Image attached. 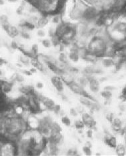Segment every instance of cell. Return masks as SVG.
Wrapping results in <instances>:
<instances>
[{"mask_svg": "<svg viewBox=\"0 0 126 156\" xmlns=\"http://www.w3.org/2000/svg\"><path fill=\"white\" fill-rule=\"evenodd\" d=\"M42 44L45 47V48H49L50 46V41L48 39H45L42 41Z\"/></svg>", "mask_w": 126, "mask_h": 156, "instance_id": "cell-21", "label": "cell"}, {"mask_svg": "<svg viewBox=\"0 0 126 156\" xmlns=\"http://www.w3.org/2000/svg\"><path fill=\"white\" fill-rule=\"evenodd\" d=\"M82 121L85 125L89 126L92 127L93 126H96V121L93 120L91 116H89L88 113H83L82 115Z\"/></svg>", "mask_w": 126, "mask_h": 156, "instance_id": "cell-1", "label": "cell"}, {"mask_svg": "<svg viewBox=\"0 0 126 156\" xmlns=\"http://www.w3.org/2000/svg\"><path fill=\"white\" fill-rule=\"evenodd\" d=\"M69 58L71 60L73 61H78L79 60L78 53L76 51H71L69 55Z\"/></svg>", "mask_w": 126, "mask_h": 156, "instance_id": "cell-8", "label": "cell"}, {"mask_svg": "<svg viewBox=\"0 0 126 156\" xmlns=\"http://www.w3.org/2000/svg\"><path fill=\"white\" fill-rule=\"evenodd\" d=\"M69 88L71 89V91H73L74 93H80V94H82V93H83V91L82 90V89L81 88L78 84L73 83V82L69 83Z\"/></svg>", "mask_w": 126, "mask_h": 156, "instance_id": "cell-5", "label": "cell"}, {"mask_svg": "<svg viewBox=\"0 0 126 156\" xmlns=\"http://www.w3.org/2000/svg\"><path fill=\"white\" fill-rule=\"evenodd\" d=\"M15 80L18 81V82H22V81H24V78L22 76L19 75V74H17L16 77H15Z\"/></svg>", "mask_w": 126, "mask_h": 156, "instance_id": "cell-19", "label": "cell"}, {"mask_svg": "<svg viewBox=\"0 0 126 156\" xmlns=\"http://www.w3.org/2000/svg\"><path fill=\"white\" fill-rule=\"evenodd\" d=\"M117 148V154L119 155L120 154V152H123L124 154V147L122 146H118L117 147H116Z\"/></svg>", "mask_w": 126, "mask_h": 156, "instance_id": "cell-23", "label": "cell"}, {"mask_svg": "<svg viewBox=\"0 0 126 156\" xmlns=\"http://www.w3.org/2000/svg\"><path fill=\"white\" fill-rule=\"evenodd\" d=\"M31 63L34 67H35L36 69H38V70L39 71H42L43 70V66L39 62H38V61L36 60H33L31 61Z\"/></svg>", "mask_w": 126, "mask_h": 156, "instance_id": "cell-13", "label": "cell"}, {"mask_svg": "<svg viewBox=\"0 0 126 156\" xmlns=\"http://www.w3.org/2000/svg\"><path fill=\"white\" fill-rule=\"evenodd\" d=\"M48 21V19H47V18H42L41 19H40L38 21V26H39V28H42V27L45 26V25L47 24Z\"/></svg>", "mask_w": 126, "mask_h": 156, "instance_id": "cell-12", "label": "cell"}, {"mask_svg": "<svg viewBox=\"0 0 126 156\" xmlns=\"http://www.w3.org/2000/svg\"><path fill=\"white\" fill-rule=\"evenodd\" d=\"M86 134H87V136L89 137V138H91V137H92V130L91 129H89L86 132Z\"/></svg>", "mask_w": 126, "mask_h": 156, "instance_id": "cell-31", "label": "cell"}, {"mask_svg": "<svg viewBox=\"0 0 126 156\" xmlns=\"http://www.w3.org/2000/svg\"><path fill=\"white\" fill-rule=\"evenodd\" d=\"M9 1H11V2H15L17 0H9Z\"/></svg>", "mask_w": 126, "mask_h": 156, "instance_id": "cell-36", "label": "cell"}, {"mask_svg": "<svg viewBox=\"0 0 126 156\" xmlns=\"http://www.w3.org/2000/svg\"><path fill=\"white\" fill-rule=\"evenodd\" d=\"M101 96L106 99H109L112 96V93H111V91H108V90H105L101 91Z\"/></svg>", "mask_w": 126, "mask_h": 156, "instance_id": "cell-9", "label": "cell"}, {"mask_svg": "<svg viewBox=\"0 0 126 156\" xmlns=\"http://www.w3.org/2000/svg\"><path fill=\"white\" fill-rule=\"evenodd\" d=\"M31 72L32 73H35L37 72V70H36V68H32V69H30Z\"/></svg>", "mask_w": 126, "mask_h": 156, "instance_id": "cell-35", "label": "cell"}, {"mask_svg": "<svg viewBox=\"0 0 126 156\" xmlns=\"http://www.w3.org/2000/svg\"><path fill=\"white\" fill-rule=\"evenodd\" d=\"M43 87V84L41 82H38L36 83V88L38 89H42Z\"/></svg>", "mask_w": 126, "mask_h": 156, "instance_id": "cell-28", "label": "cell"}, {"mask_svg": "<svg viewBox=\"0 0 126 156\" xmlns=\"http://www.w3.org/2000/svg\"><path fill=\"white\" fill-rule=\"evenodd\" d=\"M8 34L11 36V37H15L16 35H18V31L17 30V29L15 28V27H10V30L8 31Z\"/></svg>", "mask_w": 126, "mask_h": 156, "instance_id": "cell-10", "label": "cell"}, {"mask_svg": "<svg viewBox=\"0 0 126 156\" xmlns=\"http://www.w3.org/2000/svg\"><path fill=\"white\" fill-rule=\"evenodd\" d=\"M38 35L39 37H43L45 36V32L43 30H39L38 31Z\"/></svg>", "mask_w": 126, "mask_h": 156, "instance_id": "cell-29", "label": "cell"}, {"mask_svg": "<svg viewBox=\"0 0 126 156\" xmlns=\"http://www.w3.org/2000/svg\"><path fill=\"white\" fill-rule=\"evenodd\" d=\"M23 73L26 75V76H32L33 75V73L31 72V71H28V70H23Z\"/></svg>", "mask_w": 126, "mask_h": 156, "instance_id": "cell-27", "label": "cell"}, {"mask_svg": "<svg viewBox=\"0 0 126 156\" xmlns=\"http://www.w3.org/2000/svg\"><path fill=\"white\" fill-rule=\"evenodd\" d=\"M61 121L62 123L66 125V126H69L71 125V121L70 119H69V117H68L67 116H63V117L61 118Z\"/></svg>", "mask_w": 126, "mask_h": 156, "instance_id": "cell-14", "label": "cell"}, {"mask_svg": "<svg viewBox=\"0 0 126 156\" xmlns=\"http://www.w3.org/2000/svg\"><path fill=\"white\" fill-rule=\"evenodd\" d=\"M103 66H106V67H111L114 65V61L113 60H111L110 59H104L103 61Z\"/></svg>", "mask_w": 126, "mask_h": 156, "instance_id": "cell-11", "label": "cell"}, {"mask_svg": "<svg viewBox=\"0 0 126 156\" xmlns=\"http://www.w3.org/2000/svg\"><path fill=\"white\" fill-rule=\"evenodd\" d=\"M53 21L54 23H59V17H58V16H56V17H54L53 19Z\"/></svg>", "mask_w": 126, "mask_h": 156, "instance_id": "cell-33", "label": "cell"}, {"mask_svg": "<svg viewBox=\"0 0 126 156\" xmlns=\"http://www.w3.org/2000/svg\"><path fill=\"white\" fill-rule=\"evenodd\" d=\"M39 99L47 108L49 109H53V107L55 106V102L52 99L48 98H45V97H42L41 98Z\"/></svg>", "mask_w": 126, "mask_h": 156, "instance_id": "cell-3", "label": "cell"}, {"mask_svg": "<svg viewBox=\"0 0 126 156\" xmlns=\"http://www.w3.org/2000/svg\"><path fill=\"white\" fill-rule=\"evenodd\" d=\"M106 118L107 119V120H108L109 121H111V122H112L113 121V114L112 113H108L107 116H106Z\"/></svg>", "mask_w": 126, "mask_h": 156, "instance_id": "cell-25", "label": "cell"}, {"mask_svg": "<svg viewBox=\"0 0 126 156\" xmlns=\"http://www.w3.org/2000/svg\"><path fill=\"white\" fill-rule=\"evenodd\" d=\"M32 51L34 54H37L38 52V45L36 44H34V45L32 46Z\"/></svg>", "mask_w": 126, "mask_h": 156, "instance_id": "cell-24", "label": "cell"}, {"mask_svg": "<svg viewBox=\"0 0 126 156\" xmlns=\"http://www.w3.org/2000/svg\"><path fill=\"white\" fill-rule=\"evenodd\" d=\"M60 108L61 107L59 105H55L54 107H53V111L56 113V114H58V113L60 112Z\"/></svg>", "mask_w": 126, "mask_h": 156, "instance_id": "cell-20", "label": "cell"}, {"mask_svg": "<svg viewBox=\"0 0 126 156\" xmlns=\"http://www.w3.org/2000/svg\"><path fill=\"white\" fill-rule=\"evenodd\" d=\"M80 84L81 86H87V82H88V79L86 78H82L80 79Z\"/></svg>", "mask_w": 126, "mask_h": 156, "instance_id": "cell-18", "label": "cell"}, {"mask_svg": "<svg viewBox=\"0 0 126 156\" xmlns=\"http://www.w3.org/2000/svg\"><path fill=\"white\" fill-rule=\"evenodd\" d=\"M89 81V84H90V89L91 90V91H93L94 93L97 92L99 89L98 81L93 78L90 79Z\"/></svg>", "mask_w": 126, "mask_h": 156, "instance_id": "cell-4", "label": "cell"}, {"mask_svg": "<svg viewBox=\"0 0 126 156\" xmlns=\"http://www.w3.org/2000/svg\"><path fill=\"white\" fill-rule=\"evenodd\" d=\"M11 47L12 49H18V44L17 43L15 42V41H12L11 43Z\"/></svg>", "mask_w": 126, "mask_h": 156, "instance_id": "cell-26", "label": "cell"}, {"mask_svg": "<svg viewBox=\"0 0 126 156\" xmlns=\"http://www.w3.org/2000/svg\"><path fill=\"white\" fill-rule=\"evenodd\" d=\"M114 87H112V86H106V88H105V89L106 90H108V91H111V90H114Z\"/></svg>", "mask_w": 126, "mask_h": 156, "instance_id": "cell-34", "label": "cell"}, {"mask_svg": "<svg viewBox=\"0 0 126 156\" xmlns=\"http://www.w3.org/2000/svg\"><path fill=\"white\" fill-rule=\"evenodd\" d=\"M83 151L86 156H91V147H89L88 146H84L83 147Z\"/></svg>", "mask_w": 126, "mask_h": 156, "instance_id": "cell-15", "label": "cell"}, {"mask_svg": "<svg viewBox=\"0 0 126 156\" xmlns=\"http://www.w3.org/2000/svg\"><path fill=\"white\" fill-rule=\"evenodd\" d=\"M84 123L83 122V121H77L75 123V126H76V127L77 129H82L84 127Z\"/></svg>", "mask_w": 126, "mask_h": 156, "instance_id": "cell-16", "label": "cell"}, {"mask_svg": "<svg viewBox=\"0 0 126 156\" xmlns=\"http://www.w3.org/2000/svg\"><path fill=\"white\" fill-rule=\"evenodd\" d=\"M107 145H108L111 147H116V139L114 137H109L106 139Z\"/></svg>", "mask_w": 126, "mask_h": 156, "instance_id": "cell-6", "label": "cell"}, {"mask_svg": "<svg viewBox=\"0 0 126 156\" xmlns=\"http://www.w3.org/2000/svg\"><path fill=\"white\" fill-rule=\"evenodd\" d=\"M59 60L61 62H65L66 61V57L63 53H61L59 57Z\"/></svg>", "mask_w": 126, "mask_h": 156, "instance_id": "cell-22", "label": "cell"}, {"mask_svg": "<svg viewBox=\"0 0 126 156\" xmlns=\"http://www.w3.org/2000/svg\"><path fill=\"white\" fill-rule=\"evenodd\" d=\"M112 123L114 124V127H120L121 124V122L120 121V119H114L113 121H112Z\"/></svg>", "mask_w": 126, "mask_h": 156, "instance_id": "cell-17", "label": "cell"}, {"mask_svg": "<svg viewBox=\"0 0 126 156\" xmlns=\"http://www.w3.org/2000/svg\"><path fill=\"white\" fill-rule=\"evenodd\" d=\"M51 83L55 86V88L59 92H61L63 90V85L60 79L57 77L51 78Z\"/></svg>", "mask_w": 126, "mask_h": 156, "instance_id": "cell-2", "label": "cell"}, {"mask_svg": "<svg viewBox=\"0 0 126 156\" xmlns=\"http://www.w3.org/2000/svg\"><path fill=\"white\" fill-rule=\"evenodd\" d=\"M70 113L73 116H77V111L75 109L71 108L70 109Z\"/></svg>", "mask_w": 126, "mask_h": 156, "instance_id": "cell-30", "label": "cell"}, {"mask_svg": "<svg viewBox=\"0 0 126 156\" xmlns=\"http://www.w3.org/2000/svg\"><path fill=\"white\" fill-rule=\"evenodd\" d=\"M22 35V37H23V38H25V39H29V38H30L29 35L28 33H25V32L22 33V35Z\"/></svg>", "mask_w": 126, "mask_h": 156, "instance_id": "cell-32", "label": "cell"}, {"mask_svg": "<svg viewBox=\"0 0 126 156\" xmlns=\"http://www.w3.org/2000/svg\"><path fill=\"white\" fill-rule=\"evenodd\" d=\"M1 87H2V90L5 93H8L11 90L12 85L8 82H2L1 83Z\"/></svg>", "mask_w": 126, "mask_h": 156, "instance_id": "cell-7", "label": "cell"}]
</instances>
